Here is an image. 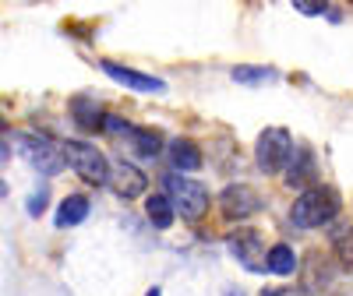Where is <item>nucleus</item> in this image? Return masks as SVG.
Instances as JSON below:
<instances>
[{"label":"nucleus","mask_w":353,"mask_h":296,"mask_svg":"<svg viewBox=\"0 0 353 296\" xmlns=\"http://www.w3.org/2000/svg\"><path fill=\"white\" fill-rule=\"evenodd\" d=\"M128 145L134 148L138 156L156 159V156L163 152V134H159L156 127H131V131H128Z\"/></svg>","instance_id":"obj_12"},{"label":"nucleus","mask_w":353,"mask_h":296,"mask_svg":"<svg viewBox=\"0 0 353 296\" xmlns=\"http://www.w3.org/2000/svg\"><path fill=\"white\" fill-rule=\"evenodd\" d=\"M61 152H64V162L81 176L85 184L103 187V184L110 180V159L99 152L96 145H88V141H68Z\"/></svg>","instance_id":"obj_4"},{"label":"nucleus","mask_w":353,"mask_h":296,"mask_svg":"<svg viewBox=\"0 0 353 296\" xmlns=\"http://www.w3.org/2000/svg\"><path fill=\"white\" fill-rule=\"evenodd\" d=\"M71 116L78 120V127H85V131H99V127H103V113H99V103L85 99V96H78V99L71 103Z\"/></svg>","instance_id":"obj_15"},{"label":"nucleus","mask_w":353,"mask_h":296,"mask_svg":"<svg viewBox=\"0 0 353 296\" xmlns=\"http://www.w3.org/2000/svg\"><path fill=\"white\" fill-rule=\"evenodd\" d=\"M145 215H149V222L156 226V229H170L173 226V209H170V201L163 198V194H152L149 201H145Z\"/></svg>","instance_id":"obj_16"},{"label":"nucleus","mask_w":353,"mask_h":296,"mask_svg":"<svg viewBox=\"0 0 353 296\" xmlns=\"http://www.w3.org/2000/svg\"><path fill=\"white\" fill-rule=\"evenodd\" d=\"M4 194H8V184H4V180H0V198H4Z\"/></svg>","instance_id":"obj_26"},{"label":"nucleus","mask_w":353,"mask_h":296,"mask_svg":"<svg viewBox=\"0 0 353 296\" xmlns=\"http://www.w3.org/2000/svg\"><path fill=\"white\" fill-rule=\"evenodd\" d=\"M43 209H46V187L28 198V215H43Z\"/></svg>","instance_id":"obj_19"},{"label":"nucleus","mask_w":353,"mask_h":296,"mask_svg":"<svg viewBox=\"0 0 353 296\" xmlns=\"http://www.w3.org/2000/svg\"><path fill=\"white\" fill-rule=\"evenodd\" d=\"M110 187H113V194L117 198H128V201H134V198H141L145 191H149V176H145L138 166H131V162H113L110 166V180H106Z\"/></svg>","instance_id":"obj_7"},{"label":"nucleus","mask_w":353,"mask_h":296,"mask_svg":"<svg viewBox=\"0 0 353 296\" xmlns=\"http://www.w3.org/2000/svg\"><path fill=\"white\" fill-rule=\"evenodd\" d=\"M261 296H297V293H293V289H265Z\"/></svg>","instance_id":"obj_21"},{"label":"nucleus","mask_w":353,"mask_h":296,"mask_svg":"<svg viewBox=\"0 0 353 296\" xmlns=\"http://www.w3.org/2000/svg\"><path fill=\"white\" fill-rule=\"evenodd\" d=\"M293 8H297L301 14H325V4H318V0H297Z\"/></svg>","instance_id":"obj_20"},{"label":"nucleus","mask_w":353,"mask_h":296,"mask_svg":"<svg viewBox=\"0 0 353 296\" xmlns=\"http://www.w3.org/2000/svg\"><path fill=\"white\" fill-rule=\"evenodd\" d=\"M88 219V198L85 194H71L61 201V209H57V229H71L78 222Z\"/></svg>","instance_id":"obj_13"},{"label":"nucleus","mask_w":353,"mask_h":296,"mask_svg":"<svg viewBox=\"0 0 353 296\" xmlns=\"http://www.w3.org/2000/svg\"><path fill=\"white\" fill-rule=\"evenodd\" d=\"M8 131V120H4V116H0V134H4Z\"/></svg>","instance_id":"obj_24"},{"label":"nucleus","mask_w":353,"mask_h":296,"mask_svg":"<svg viewBox=\"0 0 353 296\" xmlns=\"http://www.w3.org/2000/svg\"><path fill=\"white\" fill-rule=\"evenodd\" d=\"M14 148H18V156L32 166L36 173H43V176H57V173L64 169V152H61V145H57L50 134L18 131L14 134Z\"/></svg>","instance_id":"obj_2"},{"label":"nucleus","mask_w":353,"mask_h":296,"mask_svg":"<svg viewBox=\"0 0 353 296\" xmlns=\"http://www.w3.org/2000/svg\"><path fill=\"white\" fill-rule=\"evenodd\" d=\"M329 236H332V247H336V254L343 257V264H353V226L336 222Z\"/></svg>","instance_id":"obj_17"},{"label":"nucleus","mask_w":353,"mask_h":296,"mask_svg":"<svg viewBox=\"0 0 353 296\" xmlns=\"http://www.w3.org/2000/svg\"><path fill=\"white\" fill-rule=\"evenodd\" d=\"M145 296H163V293H159V286H156V289H149V293H145Z\"/></svg>","instance_id":"obj_25"},{"label":"nucleus","mask_w":353,"mask_h":296,"mask_svg":"<svg viewBox=\"0 0 353 296\" xmlns=\"http://www.w3.org/2000/svg\"><path fill=\"white\" fill-rule=\"evenodd\" d=\"M8 159H11V148H8L4 141H0V162H8Z\"/></svg>","instance_id":"obj_22"},{"label":"nucleus","mask_w":353,"mask_h":296,"mask_svg":"<svg viewBox=\"0 0 353 296\" xmlns=\"http://www.w3.org/2000/svg\"><path fill=\"white\" fill-rule=\"evenodd\" d=\"M269 78H276L269 67H233V81H241V85H258Z\"/></svg>","instance_id":"obj_18"},{"label":"nucleus","mask_w":353,"mask_h":296,"mask_svg":"<svg viewBox=\"0 0 353 296\" xmlns=\"http://www.w3.org/2000/svg\"><path fill=\"white\" fill-rule=\"evenodd\" d=\"M311 176H314V156L307 152V148L293 145V156H290V162H286V184H290V187H304Z\"/></svg>","instance_id":"obj_11"},{"label":"nucleus","mask_w":353,"mask_h":296,"mask_svg":"<svg viewBox=\"0 0 353 296\" xmlns=\"http://www.w3.org/2000/svg\"><path fill=\"white\" fill-rule=\"evenodd\" d=\"M265 272H272V275H290V272H297V254H293V247L276 244V247L265 251Z\"/></svg>","instance_id":"obj_14"},{"label":"nucleus","mask_w":353,"mask_h":296,"mask_svg":"<svg viewBox=\"0 0 353 296\" xmlns=\"http://www.w3.org/2000/svg\"><path fill=\"white\" fill-rule=\"evenodd\" d=\"M230 254L237 257L248 272H265V247H261V236L254 229H241V233H233L230 240H226Z\"/></svg>","instance_id":"obj_8"},{"label":"nucleus","mask_w":353,"mask_h":296,"mask_svg":"<svg viewBox=\"0 0 353 296\" xmlns=\"http://www.w3.org/2000/svg\"><path fill=\"white\" fill-rule=\"evenodd\" d=\"M258 209H261V198H258V191L248 187V184H230V187L219 194V212H223L230 222L251 219Z\"/></svg>","instance_id":"obj_6"},{"label":"nucleus","mask_w":353,"mask_h":296,"mask_svg":"<svg viewBox=\"0 0 353 296\" xmlns=\"http://www.w3.org/2000/svg\"><path fill=\"white\" fill-rule=\"evenodd\" d=\"M336 215H339V194L332 187H307V191H301V198L290 209V222L297 229L329 226V222H336Z\"/></svg>","instance_id":"obj_1"},{"label":"nucleus","mask_w":353,"mask_h":296,"mask_svg":"<svg viewBox=\"0 0 353 296\" xmlns=\"http://www.w3.org/2000/svg\"><path fill=\"white\" fill-rule=\"evenodd\" d=\"M166 152H170V166H173L176 173H194V169L201 166V152H198L194 141L176 138V141H170Z\"/></svg>","instance_id":"obj_10"},{"label":"nucleus","mask_w":353,"mask_h":296,"mask_svg":"<svg viewBox=\"0 0 353 296\" xmlns=\"http://www.w3.org/2000/svg\"><path fill=\"white\" fill-rule=\"evenodd\" d=\"M163 198L170 201L173 215H181L184 222H194L209 212V191L198 180H191V176H176V173L166 176V194Z\"/></svg>","instance_id":"obj_3"},{"label":"nucleus","mask_w":353,"mask_h":296,"mask_svg":"<svg viewBox=\"0 0 353 296\" xmlns=\"http://www.w3.org/2000/svg\"><path fill=\"white\" fill-rule=\"evenodd\" d=\"M290 156H293V138H290L286 127L261 131V138L254 145V162H258L261 173H283Z\"/></svg>","instance_id":"obj_5"},{"label":"nucleus","mask_w":353,"mask_h":296,"mask_svg":"<svg viewBox=\"0 0 353 296\" xmlns=\"http://www.w3.org/2000/svg\"><path fill=\"white\" fill-rule=\"evenodd\" d=\"M226 296H244L241 289H226Z\"/></svg>","instance_id":"obj_23"},{"label":"nucleus","mask_w":353,"mask_h":296,"mask_svg":"<svg viewBox=\"0 0 353 296\" xmlns=\"http://www.w3.org/2000/svg\"><path fill=\"white\" fill-rule=\"evenodd\" d=\"M103 71L113 78V81H121L128 88H134V92H166V81L163 78H152V74H141V71H131L124 64H113V61H103Z\"/></svg>","instance_id":"obj_9"}]
</instances>
